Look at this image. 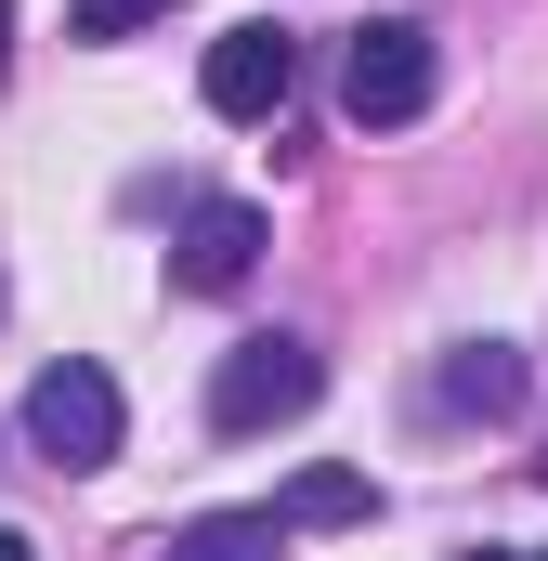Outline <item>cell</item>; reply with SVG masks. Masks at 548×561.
<instances>
[{
  "label": "cell",
  "instance_id": "1",
  "mask_svg": "<svg viewBox=\"0 0 548 561\" xmlns=\"http://www.w3.org/2000/svg\"><path fill=\"white\" fill-rule=\"evenodd\" d=\"M431 26L418 13H379V26H353V53H340V118L353 131H406L418 105H431Z\"/></svg>",
  "mask_w": 548,
  "mask_h": 561
},
{
  "label": "cell",
  "instance_id": "2",
  "mask_svg": "<svg viewBox=\"0 0 548 561\" xmlns=\"http://www.w3.org/2000/svg\"><path fill=\"white\" fill-rule=\"evenodd\" d=\"M118 431H132V405H118V379H105L92 353H66V366L26 379V444H39L53 470H105Z\"/></svg>",
  "mask_w": 548,
  "mask_h": 561
},
{
  "label": "cell",
  "instance_id": "3",
  "mask_svg": "<svg viewBox=\"0 0 548 561\" xmlns=\"http://www.w3.org/2000/svg\"><path fill=\"white\" fill-rule=\"evenodd\" d=\"M327 392V366H313V340H236L222 366H209V431H274V419H300Z\"/></svg>",
  "mask_w": 548,
  "mask_h": 561
},
{
  "label": "cell",
  "instance_id": "4",
  "mask_svg": "<svg viewBox=\"0 0 548 561\" xmlns=\"http://www.w3.org/2000/svg\"><path fill=\"white\" fill-rule=\"evenodd\" d=\"M196 92H209V118H274V105L300 92V39H287L274 13H262V26H222Z\"/></svg>",
  "mask_w": 548,
  "mask_h": 561
},
{
  "label": "cell",
  "instance_id": "5",
  "mask_svg": "<svg viewBox=\"0 0 548 561\" xmlns=\"http://www.w3.org/2000/svg\"><path fill=\"white\" fill-rule=\"evenodd\" d=\"M262 236H274V222L249 209V196H209V209L183 222V249H170V275L222 300V287H249V275H262Z\"/></svg>",
  "mask_w": 548,
  "mask_h": 561
},
{
  "label": "cell",
  "instance_id": "6",
  "mask_svg": "<svg viewBox=\"0 0 548 561\" xmlns=\"http://www.w3.org/2000/svg\"><path fill=\"white\" fill-rule=\"evenodd\" d=\"M523 379H536V366H523L510 340H457L444 379H431V405H444V419H523Z\"/></svg>",
  "mask_w": 548,
  "mask_h": 561
},
{
  "label": "cell",
  "instance_id": "7",
  "mask_svg": "<svg viewBox=\"0 0 548 561\" xmlns=\"http://www.w3.org/2000/svg\"><path fill=\"white\" fill-rule=\"evenodd\" d=\"M366 510H379V483H366V470H300V483L274 496V523H287V536H340V523H366Z\"/></svg>",
  "mask_w": 548,
  "mask_h": 561
},
{
  "label": "cell",
  "instance_id": "8",
  "mask_svg": "<svg viewBox=\"0 0 548 561\" xmlns=\"http://www.w3.org/2000/svg\"><path fill=\"white\" fill-rule=\"evenodd\" d=\"M274 536H287L274 510H209V523L170 536V561H274Z\"/></svg>",
  "mask_w": 548,
  "mask_h": 561
},
{
  "label": "cell",
  "instance_id": "9",
  "mask_svg": "<svg viewBox=\"0 0 548 561\" xmlns=\"http://www.w3.org/2000/svg\"><path fill=\"white\" fill-rule=\"evenodd\" d=\"M157 13H170V0H66V39H132Z\"/></svg>",
  "mask_w": 548,
  "mask_h": 561
},
{
  "label": "cell",
  "instance_id": "10",
  "mask_svg": "<svg viewBox=\"0 0 548 561\" xmlns=\"http://www.w3.org/2000/svg\"><path fill=\"white\" fill-rule=\"evenodd\" d=\"M0 561H39V549H26V536H0Z\"/></svg>",
  "mask_w": 548,
  "mask_h": 561
},
{
  "label": "cell",
  "instance_id": "11",
  "mask_svg": "<svg viewBox=\"0 0 548 561\" xmlns=\"http://www.w3.org/2000/svg\"><path fill=\"white\" fill-rule=\"evenodd\" d=\"M457 561H523V549H457Z\"/></svg>",
  "mask_w": 548,
  "mask_h": 561
},
{
  "label": "cell",
  "instance_id": "12",
  "mask_svg": "<svg viewBox=\"0 0 548 561\" xmlns=\"http://www.w3.org/2000/svg\"><path fill=\"white\" fill-rule=\"evenodd\" d=\"M0 53H13V0H0Z\"/></svg>",
  "mask_w": 548,
  "mask_h": 561
},
{
  "label": "cell",
  "instance_id": "13",
  "mask_svg": "<svg viewBox=\"0 0 548 561\" xmlns=\"http://www.w3.org/2000/svg\"><path fill=\"white\" fill-rule=\"evenodd\" d=\"M523 561H548V549H523Z\"/></svg>",
  "mask_w": 548,
  "mask_h": 561
},
{
  "label": "cell",
  "instance_id": "14",
  "mask_svg": "<svg viewBox=\"0 0 548 561\" xmlns=\"http://www.w3.org/2000/svg\"><path fill=\"white\" fill-rule=\"evenodd\" d=\"M536 470H548V457H536Z\"/></svg>",
  "mask_w": 548,
  "mask_h": 561
}]
</instances>
